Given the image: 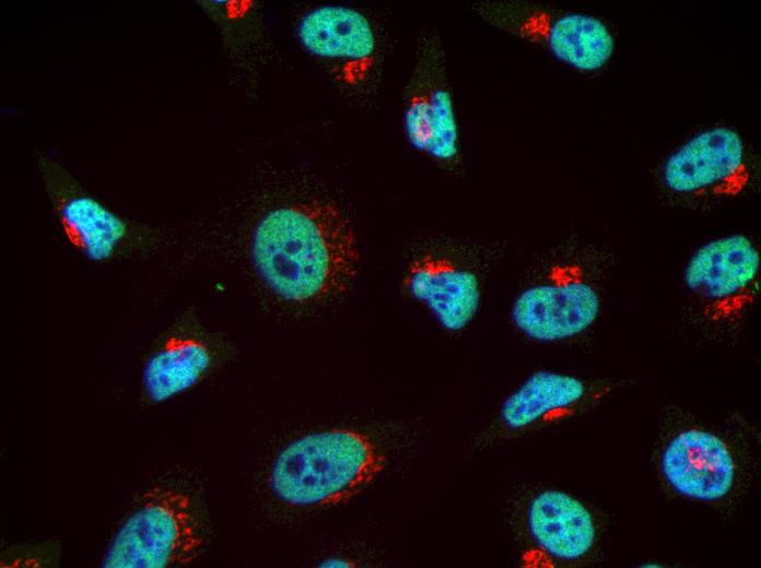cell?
Returning a JSON list of instances; mask_svg holds the SVG:
<instances>
[{"instance_id": "obj_1", "label": "cell", "mask_w": 761, "mask_h": 568, "mask_svg": "<svg viewBox=\"0 0 761 568\" xmlns=\"http://www.w3.org/2000/svg\"><path fill=\"white\" fill-rule=\"evenodd\" d=\"M253 264L279 297L308 303L338 296L353 283L360 263L352 222L335 203L308 201L273 209L257 223Z\"/></svg>"}, {"instance_id": "obj_2", "label": "cell", "mask_w": 761, "mask_h": 568, "mask_svg": "<svg viewBox=\"0 0 761 568\" xmlns=\"http://www.w3.org/2000/svg\"><path fill=\"white\" fill-rule=\"evenodd\" d=\"M385 457L365 434L349 428L296 438L277 454L269 486L281 501L304 508L343 504L373 483Z\"/></svg>"}, {"instance_id": "obj_3", "label": "cell", "mask_w": 761, "mask_h": 568, "mask_svg": "<svg viewBox=\"0 0 761 568\" xmlns=\"http://www.w3.org/2000/svg\"><path fill=\"white\" fill-rule=\"evenodd\" d=\"M202 544L190 498L176 489L154 487L114 534L101 567H182L198 557Z\"/></svg>"}, {"instance_id": "obj_4", "label": "cell", "mask_w": 761, "mask_h": 568, "mask_svg": "<svg viewBox=\"0 0 761 568\" xmlns=\"http://www.w3.org/2000/svg\"><path fill=\"white\" fill-rule=\"evenodd\" d=\"M37 165L66 239L87 260L107 262L155 244L154 227L109 210L54 157L38 152Z\"/></svg>"}, {"instance_id": "obj_5", "label": "cell", "mask_w": 761, "mask_h": 568, "mask_svg": "<svg viewBox=\"0 0 761 568\" xmlns=\"http://www.w3.org/2000/svg\"><path fill=\"white\" fill-rule=\"evenodd\" d=\"M760 253L749 237L731 234L700 246L682 273L684 287L713 321L742 316L756 301Z\"/></svg>"}, {"instance_id": "obj_6", "label": "cell", "mask_w": 761, "mask_h": 568, "mask_svg": "<svg viewBox=\"0 0 761 568\" xmlns=\"http://www.w3.org/2000/svg\"><path fill=\"white\" fill-rule=\"evenodd\" d=\"M600 297L576 264L554 265L514 299L511 319L528 339L557 342L585 332L597 320Z\"/></svg>"}, {"instance_id": "obj_7", "label": "cell", "mask_w": 761, "mask_h": 568, "mask_svg": "<svg viewBox=\"0 0 761 568\" xmlns=\"http://www.w3.org/2000/svg\"><path fill=\"white\" fill-rule=\"evenodd\" d=\"M742 137L727 126L701 130L665 159L663 181L681 196L730 198L749 181Z\"/></svg>"}, {"instance_id": "obj_8", "label": "cell", "mask_w": 761, "mask_h": 568, "mask_svg": "<svg viewBox=\"0 0 761 568\" xmlns=\"http://www.w3.org/2000/svg\"><path fill=\"white\" fill-rule=\"evenodd\" d=\"M481 12L490 23L543 45L554 58L579 71L601 69L614 51L610 28L592 14L514 11L496 4L483 5Z\"/></svg>"}, {"instance_id": "obj_9", "label": "cell", "mask_w": 761, "mask_h": 568, "mask_svg": "<svg viewBox=\"0 0 761 568\" xmlns=\"http://www.w3.org/2000/svg\"><path fill=\"white\" fill-rule=\"evenodd\" d=\"M301 45L330 67L344 86L364 83L375 64L376 37L367 17L344 5H323L305 13L296 26Z\"/></svg>"}, {"instance_id": "obj_10", "label": "cell", "mask_w": 761, "mask_h": 568, "mask_svg": "<svg viewBox=\"0 0 761 568\" xmlns=\"http://www.w3.org/2000/svg\"><path fill=\"white\" fill-rule=\"evenodd\" d=\"M666 482L679 495L699 501L724 498L734 485L736 466L717 435L687 429L675 436L662 455Z\"/></svg>"}, {"instance_id": "obj_11", "label": "cell", "mask_w": 761, "mask_h": 568, "mask_svg": "<svg viewBox=\"0 0 761 568\" xmlns=\"http://www.w3.org/2000/svg\"><path fill=\"white\" fill-rule=\"evenodd\" d=\"M403 286L448 332L464 330L475 318L481 301L480 282L472 271L432 253L411 261Z\"/></svg>"}, {"instance_id": "obj_12", "label": "cell", "mask_w": 761, "mask_h": 568, "mask_svg": "<svg viewBox=\"0 0 761 568\" xmlns=\"http://www.w3.org/2000/svg\"><path fill=\"white\" fill-rule=\"evenodd\" d=\"M534 541L550 556L576 560L585 556L596 539L589 510L567 493L549 489L532 498L527 512Z\"/></svg>"}, {"instance_id": "obj_13", "label": "cell", "mask_w": 761, "mask_h": 568, "mask_svg": "<svg viewBox=\"0 0 761 568\" xmlns=\"http://www.w3.org/2000/svg\"><path fill=\"white\" fill-rule=\"evenodd\" d=\"M409 144L437 162H452L459 153V130L454 99L448 88L435 84L414 92L403 110Z\"/></svg>"}, {"instance_id": "obj_14", "label": "cell", "mask_w": 761, "mask_h": 568, "mask_svg": "<svg viewBox=\"0 0 761 568\" xmlns=\"http://www.w3.org/2000/svg\"><path fill=\"white\" fill-rule=\"evenodd\" d=\"M212 353L200 339L174 334L149 357L142 389L152 403L164 402L194 387L209 370Z\"/></svg>"}, {"instance_id": "obj_15", "label": "cell", "mask_w": 761, "mask_h": 568, "mask_svg": "<svg viewBox=\"0 0 761 568\" xmlns=\"http://www.w3.org/2000/svg\"><path fill=\"white\" fill-rule=\"evenodd\" d=\"M586 390L585 382L575 376L538 370L505 399L500 413L502 422L514 430L526 428L575 406Z\"/></svg>"}, {"instance_id": "obj_16", "label": "cell", "mask_w": 761, "mask_h": 568, "mask_svg": "<svg viewBox=\"0 0 761 568\" xmlns=\"http://www.w3.org/2000/svg\"><path fill=\"white\" fill-rule=\"evenodd\" d=\"M319 567H328V568H348V567H354V563L351 560L344 558V557H328L324 560H321L318 565Z\"/></svg>"}, {"instance_id": "obj_17", "label": "cell", "mask_w": 761, "mask_h": 568, "mask_svg": "<svg viewBox=\"0 0 761 568\" xmlns=\"http://www.w3.org/2000/svg\"><path fill=\"white\" fill-rule=\"evenodd\" d=\"M642 567H649V568H651V567H656V568H659L660 565H657V564L655 565L654 563H649V564H647V565H646V564L642 565Z\"/></svg>"}]
</instances>
